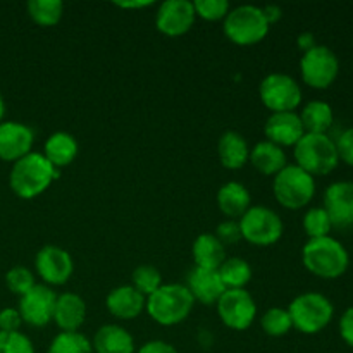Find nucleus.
<instances>
[{
  "label": "nucleus",
  "mask_w": 353,
  "mask_h": 353,
  "mask_svg": "<svg viewBox=\"0 0 353 353\" xmlns=\"http://www.w3.org/2000/svg\"><path fill=\"white\" fill-rule=\"evenodd\" d=\"M216 307L221 323L233 331H247L257 319V303L247 290H226Z\"/></svg>",
  "instance_id": "obj_11"
},
{
  "label": "nucleus",
  "mask_w": 353,
  "mask_h": 353,
  "mask_svg": "<svg viewBox=\"0 0 353 353\" xmlns=\"http://www.w3.org/2000/svg\"><path fill=\"white\" fill-rule=\"evenodd\" d=\"M241 231V240L255 247H271L281 240L285 233V224L278 212L268 205H252L238 219Z\"/></svg>",
  "instance_id": "obj_8"
},
{
  "label": "nucleus",
  "mask_w": 353,
  "mask_h": 353,
  "mask_svg": "<svg viewBox=\"0 0 353 353\" xmlns=\"http://www.w3.org/2000/svg\"><path fill=\"white\" fill-rule=\"evenodd\" d=\"M299 116L305 133L312 134H327L334 123L333 107L324 100H312V102L305 103Z\"/></svg>",
  "instance_id": "obj_27"
},
{
  "label": "nucleus",
  "mask_w": 353,
  "mask_h": 353,
  "mask_svg": "<svg viewBox=\"0 0 353 353\" xmlns=\"http://www.w3.org/2000/svg\"><path fill=\"white\" fill-rule=\"evenodd\" d=\"M262 10H264V16L269 24H274L281 19V9L278 6H265L262 7Z\"/></svg>",
  "instance_id": "obj_42"
},
{
  "label": "nucleus",
  "mask_w": 353,
  "mask_h": 353,
  "mask_svg": "<svg viewBox=\"0 0 353 353\" xmlns=\"http://www.w3.org/2000/svg\"><path fill=\"white\" fill-rule=\"evenodd\" d=\"M214 234H216L217 240L221 241V243L226 247V245H233V243H238V241L241 240V231H240V224H238V221H224V223H221L219 226L216 228V231H214Z\"/></svg>",
  "instance_id": "obj_37"
},
{
  "label": "nucleus",
  "mask_w": 353,
  "mask_h": 353,
  "mask_svg": "<svg viewBox=\"0 0 353 353\" xmlns=\"http://www.w3.org/2000/svg\"><path fill=\"white\" fill-rule=\"evenodd\" d=\"M259 99L272 112H296L303 99L302 88L293 76L271 72L259 85Z\"/></svg>",
  "instance_id": "obj_9"
},
{
  "label": "nucleus",
  "mask_w": 353,
  "mask_h": 353,
  "mask_svg": "<svg viewBox=\"0 0 353 353\" xmlns=\"http://www.w3.org/2000/svg\"><path fill=\"white\" fill-rule=\"evenodd\" d=\"M34 285H37L34 272L24 268V265H16V268L9 269L6 272V286L9 288L10 293L17 295L19 299L23 295H26Z\"/></svg>",
  "instance_id": "obj_34"
},
{
  "label": "nucleus",
  "mask_w": 353,
  "mask_h": 353,
  "mask_svg": "<svg viewBox=\"0 0 353 353\" xmlns=\"http://www.w3.org/2000/svg\"><path fill=\"white\" fill-rule=\"evenodd\" d=\"M34 271L43 285L62 286L71 279L74 272V262L71 254L57 245H45L34 257Z\"/></svg>",
  "instance_id": "obj_12"
},
{
  "label": "nucleus",
  "mask_w": 353,
  "mask_h": 353,
  "mask_svg": "<svg viewBox=\"0 0 353 353\" xmlns=\"http://www.w3.org/2000/svg\"><path fill=\"white\" fill-rule=\"evenodd\" d=\"M295 164L310 176L331 174L340 164L336 143L327 134L305 133L293 147Z\"/></svg>",
  "instance_id": "obj_4"
},
{
  "label": "nucleus",
  "mask_w": 353,
  "mask_h": 353,
  "mask_svg": "<svg viewBox=\"0 0 353 353\" xmlns=\"http://www.w3.org/2000/svg\"><path fill=\"white\" fill-rule=\"evenodd\" d=\"M162 285L164 283H162L161 271L157 268H154V265H138L133 271V274H131V286L134 290H138L145 299H148L152 293L157 292Z\"/></svg>",
  "instance_id": "obj_32"
},
{
  "label": "nucleus",
  "mask_w": 353,
  "mask_h": 353,
  "mask_svg": "<svg viewBox=\"0 0 353 353\" xmlns=\"http://www.w3.org/2000/svg\"><path fill=\"white\" fill-rule=\"evenodd\" d=\"M272 193L281 207L300 210L312 202L316 195V179L296 164H288L272 179Z\"/></svg>",
  "instance_id": "obj_7"
},
{
  "label": "nucleus",
  "mask_w": 353,
  "mask_h": 353,
  "mask_svg": "<svg viewBox=\"0 0 353 353\" xmlns=\"http://www.w3.org/2000/svg\"><path fill=\"white\" fill-rule=\"evenodd\" d=\"M195 307L192 293L186 285L179 283H164L155 293L147 299L148 317L159 326L171 327L185 323Z\"/></svg>",
  "instance_id": "obj_3"
},
{
  "label": "nucleus",
  "mask_w": 353,
  "mask_h": 353,
  "mask_svg": "<svg viewBox=\"0 0 353 353\" xmlns=\"http://www.w3.org/2000/svg\"><path fill=\"white\" fill-rule=\"evenodd\" d=\"M302 262L310 274L321 279H338L348 271L350 255L333 236L309 240L302 248Z\"/></svg>",
  "instance_id": "obj_2"
},
{
  "label": "nucleus",
  "mask_w": 353,
  "mask_h": 353,
  "mask_svg": "<svg viewBox=\"0 0 353 353\" xmlns=\"http://www.w3.org/2000/svg\"><path fill=\"white\" fill-rule=\"evenodd\" d=\"M192 255L195 268L217 271L226 261V247L217 240L214 233H202L193 241Z\"/></svg>",
  "instance_id": "obj_26"
},
{
  "label": "nucleus",
  "mask_w": 353,
  "mask_h": 353,
  "mask_svg": "<svg viewBox=\"0 0 353 353\" xmlns=\"http://www.w3.org/2000/svg\"><path fill=\"white\" fill-rule=\"evenodd\" d=\"M217 207L231 221H238L252 207L250 192L238 181H228L217 192Z\"/></svg>",
  "instance_id": "obj_24"
},
{
  "label": "nucleus",
  "mask_w": 353,
  "mask_h": 353,
  "mask_svg": "<svg viewBox=\"0 0 353 353\" xmlns=\"http://www.w3.org/2000/svg\"><path fill=\"white\" fill-rule=\"evenodd\" d=\"M268 141L278 147H295L305 134L299 112H272L264 124Z\"/></svg>",
  "instance_id": "obj_17"
},
{
  "label": "nucleus",
  "mask_w": 353,
  "mask_h": 353,
  "mask_svg": "<svg viewBox=\"0 0 353 353\" xmlns=\"http://www.w3.org/2000/svg\"><path fill=\"white\" fill-rule=\"evenodd\" d=\"M217 272H219L226 290H245L254 274L250 264L241 257H226Z\"/></svg>",
  "instance_id": "obj_28"
},
{
  "label": "nucleus",
  "mask_w": 353,
  "mask_h": 353,
  "mask_svg": "<svg viewBox=\"0 0 353 353\" xmlns=\"http://www.w3.org/2000/svg\"><path fill=\"white\" fill-rule=\"evenodd\" d=\"M195 7L196 17L209 23H216V21H224V17L230 14L231 6L228 0H196L193 2Z\"/></svg>",
  "instance_id": "obj_35"
},
{
  "label": "nucleus",
  "mask_w": 353,
  "mask_h": 353,
  "mask_svg": "<svg viewBox=\"0 0 353 353\" xmlns=\"http://www.w3.org/2000/svg\"><path fill=\"white\" fill-rule=\"evenodd\" d=\"M302 81L314 90H326L340 74L338 55L326 45H316L300 59Z\"/></svg>",
  "instance_id": "obj_10"
},
{
  "label": "nucleus",
  "mask_w": 353,
  "mask_h": 353,
  "mask_svg": "<svg viewBox=\"0 0 353 353\" xmlns=\"http://www.w3.org/2000/svg\"><path fill=\"white\" fill-rule=\"evenodd\" d=\"M316 38H314L312 33H302L299 37V48H302V52H309L310 48L316 47Z\"/></svg>",
  "instance_id": "obj_43"
},
{
  "label": "nucleus",
  "mask_w": 353,
  "mask_h": 353,
  "mask_svg": "<svg viewBox=\"0 0 353 353\" xmlns=\"http://www.w3.org/2000/svg\"><path fill=\"white\" fill-rule=\"evenodd\" d=\"M196 19L195 7L190 0H165L155 14V28L165 37H183L193 28Z\"/></svg>",
  "instance_id": "obj_14"
},
{
  "label": "nucleus",
  "mask_w": 353,
  "mask_h": 353,
  "mask_svg": "<svg viewBox=\"0 0 353 353\" xmlns=\"http://www.w3.org/2000/svg\"><path fill=\"white\" fill-rule=\"evenodd\" d=\"M93 353H137L134 338L119 324H103L92 340Z\"/></svg>",
  "instance_id": "obj_21"
},
{
  "label": "nucleus",
  "mask_w": 353,
  "mask_h": 353,
  "mask_svg": "<svg viewBox=\"0 0 353 353\" xmlns=\"http://www.w3.org/2000/svg\"><path fill=\"white\" fill-rule=\"evenodd\" d=\"M57 293L43 283H37L26 295L19 299L17 310L24 324L31 327H45L54 321Z\"/></svg>",
  "instance_id": "obj_13"
},
{
  "label": "nucleus",
  "mask_w": 353,
  "mask_h": 353,
  "mask_svg": "<svg viewBox=\"0 0 353 353\" xmlns=\"http://www.w3.org/2000/svg\"><path fill=\"white\" fill-rule=\"evenodd\" d=\"M261 327L268 336L281 338L286 336L293 330L292 317H290L288 309L283 307H271L265 310L261 317Z\"/></svg>",
  "instance_id": "obj_30"
},
{
  "label": "nucleus",
  "mask_w": 353,
  "mask_h": 353,
  "mask_svg": "<svg viewBox=\"0 0 353 353\" xmlns=\"http://www.w3.org/2000/svg\"><path fill=\"white\" fill-rule=\"evenodd\" d=\"M41 154L57 171H61L76 161L79 154V145L71 133L55 131L45 140Z\"/></svg>",
  "instance_id": "obj_22"
},
{
  "label": "nucleus",
  "mask_w": 353,
  "mask_h": 353,
  "mask_svg": "<svg viewBox=\"0 0 353 353\" xmlns=\"http://www.w3.org/2000/svg\"><path fill=\"white\" fill-rule=\"evenodd\" d=\"M186 288L192 293L193 300L203 305H216L217 300L226 292L219 272L212 269L193 268L186 278Z\"/></svg>",
  "instance_id": "obj_19"
},
{
  "label": "nucleus",
  "mask_w": 353,
  "mask_h": 353,
  "mask_svg": "<svg viewBox=\"0 0 353 353\" xmlns=\"http://www.w3.org/2000/svg\"><path fill=\"white\" fill-rule=\"evenodd\" d=\"M340 336L348 347L353 348V307H348L340 317Z\"/></svg>",
  "instance_id": "obj_40"
},
{
  "label": "nucleus",
  "mask_w": 353,
  "mask_h": 353,
  "mask_svg": "<svg viewBox=\"0 0 353 353\" xmlns=\"http://www.w3.org/2000/svg\"><path fill=\"white\" fill-rule=\"evenodd\" d=\"M3 116H6V102H3V97L0 93V123L3 121Z\"/></svg>",
  "instance_id": "obj_45"
},
{
  "label": "nucleus",
  "mask_w": 353,
  "mask_h": 353,
  "mask_svg": "<svg viewBox=\"0 0 353 353\" xmlns=\"http://www.w3.org/2000/svg\"><path fill=\"white\" fill-rule=\"evenodd\" d=\"M217 157L223 168L230 171H238L250 159V147L245 137L238 131H226L217 141Z\"/></svg>",
  "instance_id": "obj_23"
},
{
  "label": "nucleus",
  "mask_w": 353,
  "mask_h": 353,
  "mask_svg": "<svg viewBox=\"0 0 353 353\" xmlns=\"http://www.w3.org/2000/svg\"><path fill=\"white\" fill-rule=\"evenodd\" d=\"M23 319H21V314L17 309H7L0 310V331L3 333H16L23 326Z\"/></svg>",
  "instance_id": "obj_39"
},
{
  "label": "nucleus",
  "mask_w": 353,
  "mask_h": 353,
  "mask_svg": "<svg viewBox=\"0 0 353 353\" xmlns=\"http://www.w3.org/2000/svg\"><path fill=\"white\" fill-rule=\"evenodd\" d=\"M0 353H34L33 341L21 331L16 333L0 331Z\"/></svg>",
  "instance_id": "obj_36"
},
{
  "label": "nucleus",
  "mask_w": 353,
  "mask_h": 353,
  "mask_svg": "<svg viewBox=\"0 0 353 353\" xmlns=\"http://www.w3.org/2000/svg\"><path fill=\"white\" fill-rule=\"evenodd\" d=\"M47 353H93L92 341L83 333H59L48 345Z\"/></svg>",
  "instance_id": "obj_31"
},
{
  "label": "nucleus",
  "mask_w": 353,
  "mask_h": 353,
  "mask_svg": "<svg viewBox=\"0 0 353 353\" xmlns=\"http://www.w3.org/2000/svg\"><path fill=\"white\" fill-rule=\"evenodd\" d=\"M26 9L31 21L43 28L57 26L64 16V3L61 0H30Z\"/></svg>",
  "instance_id": "obj_29"
},
{
  "label": "nucleus",
  "mask_w": 353,
  "mask_h": 353,
  "mask_svg": "<svg viewBox=\"0 0 353 353\" xmlns=\"http://www.w3.org/2000/svg\"><path fill=\"white\" fill-rule=\"evenodd\" d=\"M248 162L254 165L255 171L264 176H276L288 165L285 148L278 147L268 140L259 141L257 145H254V148H250Z\"/></svg>",
  "instance_id": "obj_25"
},
{
  "label": "nucleus",
  "mask_w": 353,
  "mask_h": 353,
  "mask_svg": "<svg viewBox=\"0 0 353 353\" xmlns=\"http://www.w3.org/2000/svg\"><path fill=\"white\" fill-rule=\"evenodd\" d=\"M137 353H179L176 350V347H172L171 343L168 341H162V340H150L147 343L141 345L138 348Z\"/></svg>",
  "instance_id": "obj_41"
},
{
  "label": "nucleus",
  "mask_w": 353,
  "mask_h": 353,
  "mask_svg": "<svg viewBox=\"0 0 353 353\" xmlns=\"http://www.w3.org/2000/svg\"><path fill=\"white\" fill-rule=\"evenodd\" d=\"M334 143H336V150H338V157H340V161L353 168V128L345 130L343 133L338 137V140L334 141Z\"/></svg>",
  "instance_id": "obj_38"
},
{
  "label": "nucleus",
  "mask_w": 353,
  "mask_h": 353,
  "mask_svg": "<svg viewBox=\"0 0 353 353\" xmlns=\"http://www.w3.org/2000/svg\"><path fill=\"white\" fill-rule=\"evenodd\" d=\"M147 299L131 285L116 286L105 299V307L119 321H133L145 312Z\"/></svg>",
  "instance_id": "obj_18"
},
{
  "label": "nucleus",
  "mask_w": 353,
  "mask_h": 353,
  "mask_svg": "<svg viewBox=\"0 0 353 353\" xmlns=\"http://www.w3.org/2000/svg\"><path fill=\"white\" fill-rule=\"evenodd\" d=\"M119 9H145V7L154 6V2H116Z\"/></svg>",
  "instance_id": "obj_44"
},
{
  "label": "nucleus",
  "mask_w": 353,
  "mask_h": 353,
  "mask_svg": "<svg viewBox=\"0 0 353 353\" xmlns=\"http://www.w3.org/2000/svg\"><path fill=\"white\" fill-rule=\"evenodd\" d=\"M331 230H333V223L323 207H310L307 210L303 216V231L309 240L330 236Z\"/></svg>",
  "instance_id": "obj_33"
},
{
  "label": "nucleus",
  "mask_w": 353,
  "mask_h": 353,
  "mask_svg": "<svg viewBox=\"0 0 353 353\" xmlns=\"http://www.w3.org/2000/svg\"><path fill=\"white\" fill-rule=\"evenodd\" d=\"M86 321V303L78 293L65 292L57 295L54 323L62 333H78Z\"/></svg>",
  "instance_id": "obj_20"
},
{
  "label": "nucleus",
  "mask_w": 353,
  "mask_h": 353,
  "mask_svg": "<svg viewBox=\"0 0 353 353\" xmlns=\"http://www.w3.org/2000/svg\"><path fill=\"white\" fill-rule=\"evenodd\" d=\"M59 171L40 152H31L16 161L9 172V186L16 196L33 200L47 192L57 179Z\"/></svg>",
  "instance_id": "obj_1"
},
{
  "label": "nucleus",
  "mask_w": 353,
  "mask_h": 353,
  "mask_svg": "<svg viewBox=\"0 0 353 353\" xmlns=\"http://www.w3.org/2000/svg\"><path fill=\"white\" fill-rule=\"evenodd\" d=\"M324 205L333 228L353 226V183H331L324 192Z\"/></svg>",
  "instance_id": "obj_16"
},
{
  "label": "nucleus",
  "mask_w": 353,
  "mask_h": 353,
  "mask_svg": "<svg viewBox=\"0 0 353 353\" xmlns=\"http://www.w3.org/2000/svg\"><path fill=\"white\" fill-rule=\"evenodd\" d=\"M271 24L268 23L262 7L238 6L231 7L230 14L223 21V31L228 40L240 47H252L269 34Z\"/></svg>",
  "instance_id": "obj_5"
},
{
  "label": "nucleus",
  "mask_w": 353,
  "mask_h": 353,
  "mask_svg": "<svg viewBox=\"0 0 353 353\" xmlns=\"http://www.w3.org/2000/svg\"><path fill=\"white\" fill-rule=\"evenodd\" d=\"M293 330L303 334H317L326 330L334 317V307L323 293L307 292L295 296L288 307Z\"/></svg>",
  "instance_id": "obj_6"
},
{
  "label": "nucleus",
  "mask_w": 353,
  "mask_h": 353,
  "mask_svg": "<svg viewBox=\"0 0 353 353\" xmlns=\"http://www.w3.org/2000/svg\"><path fill=\"white\" fill-rule=\"evenodd\" d=\"M34 133L28 124L19 121L0 123V161L16 162L33 152Z\"/></svg>",
  "instance_id": "obj_15"
}]
</instances>
